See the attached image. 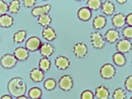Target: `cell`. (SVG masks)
I'll return each mask as SVG.
<instances>
[{"label":"cell","instance_id":"1","mask_svg":"<svg viewBox=\"0 0 132 99\" xmlns=\"http://www.w3.org/2000/svg\"><path fill=\"white\" fill-rule=\"evenodd\" d=\"M7 91L9 95L14 97L23 96L27 92V84L25 81L20 77L12 78L7 82Z\"/></svg>","mask_w":132,"mask_h":99},{"label":"cell","instance_id":"2","mask_svg":"<svg viewBox=\"0 0 132 99\" xmlns=\"http://www.w3.org/2000/svg\"><path fill=\"white\" fill-rule=\"evenodd\" d=\"M18 60L13 54H5L0 58V65L5 69H10L16 65Z\"/></svg>","mask_w":132,"mask_h":99},{"label":"cell","instance_id":"3","mask_svg":"<svg viewBox=\"0 0 132 99\" xmlns=\"http://www.w3.org/2000/svg\"><path fill=\"white\" fill-rule=\"evenodd\" d=\"M90 37V41L92 44L93 47L97 50H101L104 47L105 45V40L103 36L98 31H93L90 33L89 35Z\"/></svg>","mask_w":132,"mask_h":99},{"label":"cell","instance_id":"4","mask_svg":"<svg viewBox=\"0 0 132 99\" xmlns=\"http://www.w3.org/2000/svg\"><path fill=\"white\" fill-rule=\"evenodd\" d=\"M117 70L113 64L110 63H106L100 69V75L104 79H111L115 77Z\"/></svg>","mask_w":132,"mask_h":99},{"label":"cell","instance_id":"5","mask_svg":"<svg viewBox=\"0 0 132 99\" xmlns=\"http://www.w3.org/2000/svg\"><path fill=\"white\" fill-rule=\"evenodd\" d=\"M58 85L61 90L65 92L70 91L73 87V79L69 74H64L58 81Z\"/></svg>","mask_w":132,"mask_h":99},{"label":"cell","instance_id":"6","mask_svg":"<svg viewBox=\"0 0 132 99\" xmlns=\"http://www.w3.org/2000/svg\"><path fill=\"white\" fill-rule=\"evenodd\" d=\"M42 44L40 39L37 36H31L27 40L25 43V48L30 52H34L36 51H39L40 46Z\"/></svg>","mask_w":132,"mask_h":99},{"label":"cell","instance_id":"7","mask_svg":"<svg viewBox=\"0 0 132 99\" xmlns=\"http://www.w3.org/2000/svg\"><path fill=\"white\" fill-rule=\"evenodd\" d=\"M88 46L87 45L82 42H77L74 44L73 48V53L78 59H82L88 54Z\"/></svg>","mask_w":132,"mask_h":99},{"label":"cell","instance_id":"8","mask_svg":"<svg viewBox=\"0 0 132 99\" xmlns=\"http://www.w3.org/2000/svg\"><path fill=\"white\" fill-rule=\"evenodd\" d=\"M103 37H104L105 41L110 44H113L120 40V32L116 28H110L106 31Z\"/></svg>","mask_w":132,"mask_h":99},{"label":"cell","instance_id":"9","mask_svg":"<svg viewBox=\"0 0 132 99\" xmlns=\"http://www.w3.org/2000/svg\"><path fill=\"white\" fill-rule=\"evenodd\" d=\"M55 67L60 70H66L70 66V60L68 57L64 55L57 56L55 60Z\"/></svg>","mask_w":132,"mask_h":99},{"label":"cell","instance_id":"10","mask_svg":"<svg viewBox=\"0 0 132 99\" xmlns=\"http://www.w3.org/2000/svg\"><path fill=\"white\" fill-rule=\"evenodd\" d=\"M116 48L119 53H121L123 55L127 54L131 51V43L129 40L126 39L119 40L117 43V45H116Z\"/></svg>","mask_w":132,"mask_h":99},{"label":"cell","instance_id":"11","mask_svg":"<svg viewBox=\"0 0 132 99\" xmlns=\"http://www.w3.org/2000/svg\"><path fill=\"white\" fill-rule=\"evenodd\" d=\"M13 55L16 57L18 61H26L30 56V53L25 47L18 46L14 50Z\"/></svg>","mask_w":132,"mask_h":99},{"label":"cell","instance_id":"12","mask_svg":"<svg viewBox=\"0 0 132 99\" xmlns=\"http://www.w3.org/2000/svg\"><path fill=\"white\" fill-rule=\"evenodd\" d=\"M39 51H40V54L43 57L49 58L55 53V46H54L52 44L48 43V42L42 43L40 46Z\"/></svg>","mask_w":132,"mask_h":99},{"label":"cell","instance_id":"13","mask_svg":"<svg viewBox=\"0 0 132 99\" xmlns=\"http://www.w3.org/2000/svg\"><path fill=\"white\" fill-rule=\"evenodd\" d=\"M94 97H96L97 99H109L110 91L105 86H98L95 89Z\"/></svg>","mask_w":132,"mask_h":99},{"label":"cell","instance_id":"14","mask_svg":"<svg viewBox=\"0 0 132 99\" xmlns=\"http://www.w3.org/2000/svg\"><path fill=\"white\" fill-rule=\"evenodd\" d=\"M41 36H42L43 38L47 41H53V40H55L57 37L55 30L51 27H45L42 30V32H41Z\"/></svg>","mask_w":132,"mask_h":99},{"label":"cell","instance_id":"15","mask_svg":"<svg viewBox=\"0 0 132 99\" xmlns=\"http://www.w3.org/2000/svg\"><path fill=\"white\" fill-rule=\"evenodd\" d=\"M30 78L35 82H40L44 80L45 73L39 68H34L30 71Z\"/></svg>","mask_w":132,"mask_h":99},{"label":"cell","instance_id":"16","mask_svg":"<svg viewBox=\"0 0 132 99\" xmlns=\"http://www.w3.org/2000/svg\"><path fill=\"white\" fill-rule=\"evenodd\" d=\"M111 23L116 28H122L126 25V18L124 14L119 12L113 15L111 19Z\"/></svg>","mask_w":132,"mask_h":99},{"label":"cell","instance_id":"17","mask_svg":"<svg viewBox=\"0 0 132 99\" xmlns=\"http://www.w3.org/2000/svg\"><path fill=\"white\" fill-rule=\"evenodd\" d=\"M106 18L105 16L103 15H97L93 18V26L94 29L96 30H102L106 25Z\"/></svg>","mask_w":132,"mask_h":99},{"label":"cell","instance_id":"18","mask_svg":"<svg viewBox=\"0 0 132 99\" xmlns=\"http://www.w3.org/2000/svg\"><path fill=\"white\" fill-rule=\"evenodd\" d=\"M102 12L106 16H112L115 12L116 7L114 5V3L111 1H104L102 3Z\"/></svg>","mask_w":132,"mask_h":99},{"label":"cell","instance_id":"19","mask_svg":"<svg viewBox=\"0 0 132 99\" xmlns=\"http://www.w3.org/2000/svg\"><path fill=\"white\" fill-rule=\"evenodd\" d=\"M14 23V18L9 14L0 16V27L3 28H9Z\"/></svg>","mask_w":132,"mask_h":99},{"label":"cell","instance_id":"20","mask_svg":"<svg viewBox=\"0 0 132 99\" xmlns=\"http://www.w3.org/2000/svg\"><path fill=\"white\" fill-rule=\"evenodd\" d=\"M78 18L81 21L88 22L92 18V11L89 10L87 7H82L78 11Z\"/></svg>","mask_w":132,"mask_h":99},{"label":"cell","instance_id":"21","mask_svg":"<svg viewBox=\"0 0 132 99\" xmlns=\"http://www.w3.org/2000/svg\"><path fill=\"white\" fill-rule=\"evenodd\" d=\"M112 60H113V62L116 65L119 66V67H122L124 66L126 64V56L123 55L121 53H119V52H117L115 53L113 56H112Z\"/></svg>","mask_w":132,"mask_h":99},{"label":"cell","instance_id":"22","mask_svg":"<svg viewBox=\"0 0 132 99\" xmlns=\"http://www.w3.org/2000/svg\"><path fill=\"white\" fill-rule=\"evenodd\" d=\"M37 22H38L40 26L43 27L45 28V27H50V25H51L52 22V18L49 14H43V15L38 16Z\"/></svg>","mask_w":132,"mask_h":99},{"label":"cell","instance_id":"23","mask_svg":"<svg viewBox=\"0 0 132 99\" xmlns=\"http://www.w3.org/2000/svg\"><path fill=\"white\" fill-rule=\"evenodd\" d=\"M39 69L43 72H47L51 69V61L50 60L49 58L46 57H42L39 60Z\"/></svg>","mask_w":132,"mask_h":99},{"label":"cell","instance_id":"24","mask_svg":"<svg viewBox=\"0 0 132 99\" xmlns=\"http://www.w3.org/2000/svg\"><path fill=\"white\" fill-rule=\"evenodd\" d=\"M21 8V2L19 0H12L8 3V12H10L12 14L18 13Z\"/></svg>","mask_w":132,"mask_h":99},{"label":"cell","instance_id":"25","mask_svg":"<svg viewBox=\"0 0 132 99\" xmlns=\"http://www.w3.org/2000/svg\"><path fill=\"white\" fill-rule=\"evenodd\" d=\"M27 34V33L25 30H19L18 31H16L13 34V41L16 44L22 43L26 40Z\"/></svg>","mask_w":132,"mask_h":99},{"label":"cell","instance_id":"26","mask_svg":"<svg viewBox=\"0 0 132 99\" xmlns=\"http://www.w3.org/2000/svg\"><path fill=\"white\" fill-rule=\"evenodd\" d=\"M42 96V91L38 87H33L28 91V97L31 99L40 98Z\"/></svg>","mask_w":132,"mask_h":99},{"label":"cell","instance_id":"27","mask_svg":"<svg viewBox=\"0 0 132 99\" xmlns=\"http://www.w3.org/2000/svg\"><path fill=\"white\" fill-rule=\"evenodd\" d=\"M102 2L101 0H88L87 1V7L91 11H97L101 8Z\"/></svg>","mask_w":132,"mask_h":99},{"label":"cell","instance_id":"28","mask_svg":"<svg viewBox=\"0 0 132 99\" xmlns=\"http://www.w3.org/2000/svg\"><path fill=\"white\" fill-rule=\"evenodd\" d=\"M113 99H126V91L121 88H117L114 90L112 93Z\"/></svg>","mask_w":132,"mask_h":99},{"label":"cell","instance_id":"29","mask_svg":"<svg viewBox=\"0 0 132 99\" xmlns=\"http://www.w3.org/2000/svg\"><path fill=\"white\" fill-rule=\"evenodd\" d=\"M57 82L55 81V79L54 78H47L46 80H45L44 82V88L46 89L47 91H52L56 88Z\"/></svg>","mask_w":132,"mask_h":99},{"label":"cell","instance_id":"30","mask_svg":"<svg viewBox=\"0 0 132 99\" xmlns=\"http://www.w3.org/2000/svg\"><path fill=\"white\" fill-rule=\"evenodd\" d=\"M122 36H124L125 39L130 40L132 38V27L127 26L126 27H124L122 30Z\"/></svg>","mask_w":132,"mask_h":99},{"label":"cell","instance_id":"31","mask_svg":"<svg viewBox=\"0 0 132 99\" xmlns=\"http://www.w3.org/2000/svg\"><path fill=\"white\" fill-rule=\"evenodd\" d=\"M31 14L34 16H37V18H38V16L43 15V14H45V11L43 9L42 6H36L32 8Z\"/></svg>","mask_w":132,"mask_h":99},{"label":"cell","instance_id":"32","mask_svg":"<svg viewBox=\"0 0 132 99\" xmlns=\"http://www.w3.org/2000/svg\"><path fill=\"white\" fill-rule=\"evenodd\" d=\"M80 99H94V93L90 90H84L80 95Z\"/></svg>","mask_w":132,"mask_h":99},{"label":"cell","instance_id":"33","mask_svg":"<svg viewBox=\"0 0 132 99\" xmlns=\"http://www.w3.org/2000/svg\"><path fill=\"white\" fill-rule=\"evenodd\" d=\"M8 12V4L3 1V0H0V16L3 14H7Z\"/></svg>","mask_w":132,"mask_h":99},{"label":"cell","instance_id":"34","mask_svg":"<svg viewBox=\"0 0 132 99\" xmlns=\"http://www.w3.org/2000/svg\"><path fill=\"white\" fill-rule=\"evenodd\" d=\"M125 87L128 92H132V76L129 75L125 80Z\"/></svg>","mask_w":132,"mask_h":99},{"label":"cell","instance_id":"35","mask_svg":"<svg viewBox=\"0 0 132 99\" xmlns=\"http://www.w3.org/2000/svg\"><path fill=\"white\" fill-rule=\"evenodd\" d=\"M22 3L26 7H33L36 4V1L35 0H23Z\"/></svg>","mask_w":132,"mask_h":99},{"label":"cell","instance_id":"36","mask_svg":"<svg viewBox=\"0 0 132 99\" xmlns=\"http://www.w3.org/2000/svg\"><path fill=\"white\" fill-rule=\"evenodd\" d=\"M126 18V23L129 27H132V13H129L127 16H125Z\"/></svg>","mask_w":132,"mask_h":99},{"label":"cell","instance_id":"37","mask_svg":"<svg viewBox=\"0 0 132 99\" xmlns=\"http://www.w3.org/2000/svg\"><path fill=\"white\" fill-rule=\"evenodd\" d=\"M42 7H43V9L45 11V13L48 14L50 12V11H51V4H49V3H45V4H44V5H42Z\"/></svg>","mask_w":132,"mask_h":99},{"label":"cell","instance_id":"38","mask_svg":"<svg viewBox=\"0 0 132 99\" xmlns=\"http://www.w3.org/2000/svg\"><path fill=\"white\" fill-rule=\"evenodd\" d=\"M0 99H12V97L11 95H8V94H4L3 96L0 97Z\"/></svg>","mask_w":132,"mask_h":99},{"label":"cell","instance_id":"39","mask_svg":"<svg viewBox=\"0 0 132 99\" xmlns=\"http://www.w3.org/2000/svg\"><path fill=\"white\" fill-rule=\"evenodd\" d=\"M127 1L126 0H117V3H120V4H124V3H126Z\"/></svg>","mask_w":132,"mask_h":99},{"label":"cell","instance_id":"40","mask_svg":"<svg viewBox=\"0 0 132 99\" xmlns=\"http://www.w3.org/2000/svg\"><path fill=\"white\" fill-rule=\"evenodd\" d=\"M16 99H29L27 96H25V95H23V96H20L18 97H16Z\"/></svg>","mask_w":132,"mask_h":99},{"label":"cell","instance_id":"41","mask_svg":"<svg viewBox=\"0 0 132 99\" xmlns=\"http://www.w3.org/2000/svg\"><path fill=\"white\" fill-rule=\"evenodd\" d=\"M37 99H42V98H41V97H40V98H37Z\"/></svg>","mask_w":132,"mask_h":99},{"label":"cell","instance_id":"42","mask_svg":"<svg viewBox=\"0 0 132 99\" xmlns=\"http://www.w3.org/2000/svg\"><path fill=\"white\" fill-rule=\"evenodd\" d=\"M130 99H132V97H130Z\"/></svg>","mask_w":132,"mask_h":99}]
</instances>
